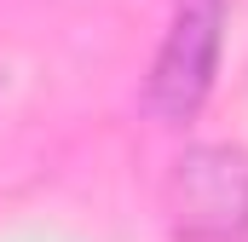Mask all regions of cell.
<instances>
[{
	"instance_id": "1",
	"label": "cell",
	"mask_w": 248,
	"mask_h": 242,
	"mask_svg": "<svg viewBox=\"0 0 248 242\" xmlns=\"http://www.w3.org/2000/svg\"><path fill=\"white\" fill-rule=\"evenodd\" d=\"M225 23H231V0H173L168 35L144 75V110L162 127H185L208 104L225 52Z\"/></svg>"
},
{
	"instance_id": "2",
	"label": "cell",
	"mask_w": 248,
	"mask_h": 242,
	"mask_svg": "<svg viewBox=\"0 0 248 242\" xmlns=\"http://www.w3.org/2000/svg\"><path fill=\"white\" fill-rule=\"evenodd\" d=\"M162 213L179 242H243L248 237V150L190 144L168 167Z\"/></svg>"
},
{
	"instance_id": "3",
	"label": "cell",
	"mask_w": 248,
	"mask_h": 242,
	"mask_svg": "<svg viewBox=\"0 0 248 242\" xmlns=\"http://www.w3.org/2000/svg\"><path fill=\"white\" fill-rule=\"evenodd\" d=\"M0 81H6V63H0Z\"/></svg>"
}]
</instances>
